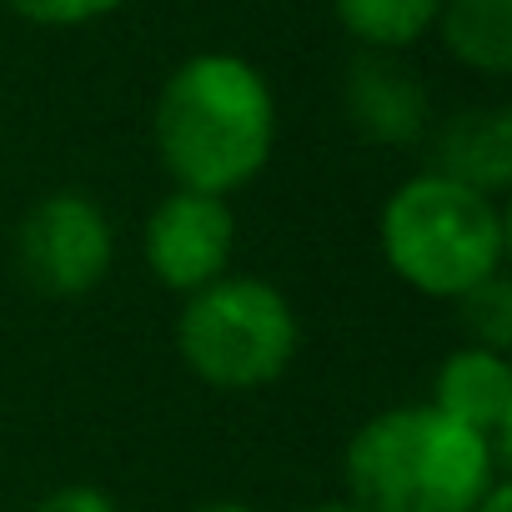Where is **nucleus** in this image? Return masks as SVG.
<instances>
[{
    "label": "nucleus",
    "instance_id": "nucleus-5",
    "mask_svg": "<svg viewBox=\"0 0 512 512\" xmlns=\"http://www.w3.org/2000/svg\"><path fill=\"white\" fill-rule=\"evenodd\" d=\"M116 262V226L86 191H46L16 226V272L41 297L71 302L96 292Z\"/></svg>",
    "mask_w": 512,
    "mask_h": 512
},
{
    "label": "nucleus",
    "instance_id": "nucleus-2",
    "mask_svg": "<svg viewBox=\"0 0 512 512\" xmlns=\"http://www.w3.org/2000/svg\"><path fill=\"white\" fill-rule=\"evenodd\" d=\"M342 477L367 512H472L507 477V457L432 402H402L347 437Z\"/></svg>",
    "mask_w": 512,
    "mask_h": 512
},
{
    "label": "nucleus",
    "instance_id": "nucleus-9",
    "mask_svg": "<svg viewBox=\"0 0 512 512\" xmlns=\"http://www.w3.org/2000/svg\"><path fill=\"white\" fill-rule=\"evenodd\" d=\"M432 171L497 196L512 186V116L507 106H467L432 126Z\"/></svg>",
    "mask_w": 512,
    "mask_h": 512
},
{
    "label": "nucleus",
    "instance_id": "nucleus-3",
    "mask_svg": "<svg viewBox=\"0 0 512 512\" xmlns=\"http://www.w3.org/2000/svg\"><path fill=\"white\" fill-rule=\"evenodd\" d=\"M377 246L407 292L457 302L467 287L507 272V216L497 196L427 166L382 201Z\"/></svg>",
    "mask_w": 512,
    "mask_h": 512
},
{
    "label": "nucleus",
    "instance_id": "nucleus-6",
    "mask_svg": "<svg viewBox=\"0 0 512 512\" xmlns=\"http://www.w3.org/2000/svg\"><path fill=\"white\" fill-rule=\"evenodd\" d=\"M141 256H146V272L176 297H191V292L211 287L216 277L231 272V256H236V211H231V201L171 186L146 211Z\"/></svg>",
    "mask_w": 512,
    "mask_h": 512
},
{
    "label": "nucleus",
    "instance_id": "nucleus-4",
    "mask_svg": "<svg viewBox=\"0 0 512 512\" xmlns=\"http://www.w3.org/2000/svg\"><path fill=\"white\" fill-rule=\"evenodd\" d=\"M171 337L181 367L201 387L226 397H246L282 382L302 352V322L292 297L267 277L246 272H226L211 287L181 297Z\"/></svg>",
    "mask_w": 512,
    "mask_h": 512
},
{
    "label": "nucleus",
    "instance_id": "nucleus-15",
    "mask_svg": "<svg viewBox=\"0 0 512 512\" xmlns=\"http://www.w3.org/2000/svg\"><path fill=\"white\" fill-rule=\"evenodd\" d=\"M472 512H512V487H507V477H502V482H497Z\"/></svg>",
    "mask_w": 512,
    "mask_h": 512
},
{
    "label": "nucleus",
    "instance_id": "nucleus-14",
    "mask_svg": "<svg viewBox=\"0 0 512 512\" xmlns=\"http://www.w3.org/2000/svg\"><path fill=\"white\" fill-rule=\"evenodd\" d=\"M31 512H121V502L96 482H66V487H51Z\"/></svg>",
    "mask_w": 512,
    "mask_h": 512
},
{
    "label": "nucleus",
    "instance_id": "nucleus-11",
    "mask_svg": "<svg viewBox=\"0 0 512 512\" xmlns=\"http://www.w3.org/2000/svg\"><path fill=\"white\" fill-rule=\"evenodd\" d=\"M442 0H332L337 26L362 51H412L432 36Z\"/></svg>",
    "mask_w": 512,
    "mask_h": 512
},
{
    "label": "nucleus",
    "instance_id": "nucleus-8",
    "mask_svg": "<svg viewBox=\"0 0 512 512\" xmlns=\"http://www.w3.org/2000/svg\"><path fill=\"white\" fill-rule=\"evenodd\" d=\"M427 402L447 412L452 422L472 427L477 437H487L502 457H512V362L507 352L462 342L457 352L442 357Z\"/></svg>",
    "mask_w": 512,
    "mask_h": 512
},
{
    "label": "nucleus",
    "instance_id": "nucleus-13",
    "mask_svg": "<svg viewBox=\"0 0 512 512\" xmlns=\"http://www.w3.org/2000/svg\"><path fill=\"white\" fill-rule=\"evenodd\" d=\"M6 6L31 21V26H46V31H76V26H91V21H106L116 16L126 0H6Z\"/></svg>",
    "mask_w": 512,
    "mask_h": 512
},
{
    "label": "nucleus",
    "instance_id": "nucleus-1",
    "mask_svg": "<svg viewBox=\"0 0 512 512\" xmlns=\"http://www.w3.org/2000/svg\"><path fill=\"white\" fill-rule=\"evenodd\" d=\"M151 151L171 186L236 196L277 151V91L236 51L186 56L156 91Z\"/></svg>",
    "mask_w": 512,
    "mask_h": 512
},
{
    "label": "nucleus",
    "instance_id": "nucleus-7",
    "mask_svg": "<svg viewBox=\"0 0 512 512\" xmlns=\"http://www.w3.org/2000/svg\"><path fill=\"white\" fill-rule=\"evenodd\" d=\"M342 116L372 146H417L432 131L427 86L397 51H357L347 61Z\"/></svg>",
    "mask_w": 512,
    "mask_h": 512
},
{
    "label": "nucleus",
    "instance_id": "nucleus-10",
    "mask_svg": "<svg viewBox=\"0 0 512 512\" xmlns=\"http://www.w3.org/2000/svg\"><path fill=\"white\" fill-rule=\"evenodd\" d=\"M432 31L457 66L492 81L512 71V0H442Z\"/></svg>",
    "mask_w": 512,
    "mask_h": 512
},
{
    "label": "nucleus",
    "instance_id": "nucleus-16",
    "mask_svg": "<svg viewBox=\"0 0 512 512\" xmlns=\"http://www.w3.org/2000/svg\"><path fill=\"white\" fill-rule=\"evenodd\" d=\"M191 512H262V507H251V502H236V497H216V502H201Z\"/></svg>",
    "mask_w": 512,
    "mask_h": 512
},
{
    "label": "nucleus",
    "instance_id": "nucleus-12",
    "mask_svg": "<svg viewBox=\"0 0 512 512\" xmlns=\"http://www.w3.org/2000/svg\"><path fill=\"white\" fill-rule=\"evenodd\" d=\"M452 312H457V327H462V337L472 347H487V352H507L512 347V282H507V272L467 287L452 302Z\"/></svg>",
    "mask_w": 512,
    "mask_h": 512
},
{
    "label": "nucleus",
    "instance_id": "nucleus-17",
    "mask_svg": "<svg viewBox=\"0 0 512 512\" xmlns=\"http://www.w3.org/2000/svg\"><path fill=\"white\" fill-rule=\"evenodd\" d=\"M307 512H367V507H357L352 497H332V502H317V507H307Z\"/></svg>",
    "mask_w": 512,
    "mask_h": 512
}]
</instances>
